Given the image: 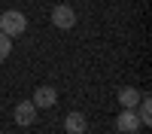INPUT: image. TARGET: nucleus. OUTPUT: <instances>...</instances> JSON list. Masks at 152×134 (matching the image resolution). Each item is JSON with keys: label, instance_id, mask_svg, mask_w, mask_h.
<instances>
[{"label": "nucleus", "instance_id": "7ed1b4c3", "mask_svg": "<svg viewBox=\"0 0 152 134\" xmlns=\"http://www.w3.org/2000/svg\"><path fill=\"white\" fill-rule=\"evenodd\" d=\"M55 104H58V89H55V85H37L34 107L37 110H49V107H55Z\"/></svg>", "mask_w": 152, "mask_h": 134}, {"label": "nucleus", "instance_id": "423d86ee", "mask_svg": "<svg viewBox=\"0 0 152 134\" xmlns=\"http://www.w3.org/2000/svg\"><path fill=\"white\" fill-rule=\"evenodd\" d=\"M140 92H137L134 89V85H122V89H119V104H122V110H134L137 104H140Z\"/></svg>", "mask_w": 152, "mask_h": 134}, {"label": "nucleus", "instance_id": "20e7f679", "mask_svg": "<svg viewBox=\"0 0 152 134\" xmlns=\"http://www.w3.org/2000/svg\"><path fill=\"white\" fill-rule=\"evenodd\" d=\"M52 24H55L58 31H70L73 24H76L73 6H55V9H52Z\"/></svg>", "mask_w": 152, "mask_h": 134}, {"label": "nucleus", "instance_id": "f257e3e1", "mask_svg": "<svg viewBox=\"0 0 152 134\" xmlns=\"http://www.w3.org/2000/svg\"><path fill=\"white\" fill-rule=\"evenodd\" d=\"M0 31H3L6 37H21L24 31H28V18H24V12L18 9H6V12H0Z\"/></svg>", "mask_w": 152, "mask_h": 134}, {"label": "nucleus", "instance_id": "39448f33", "mask_svg": "<svg viewBox=\"0 0 152 134\" xmlns=\"http://www.w3.org/2000/svg\"><path fill=\"white\" fill-rule=\"evenodd\" d=\"M116 128H119L122 134H137L143 125H140V119H137V113H134V110H122V113H119V119H116Z\"/></svg>", "mask_w": 152, "mask_h": 134}, {"label": "nucleus", "instance_id": "6e6552de", "mask_svg": "<svg viewBox=\"0 0 152 134\" xmlns=\"http://www.w3.org/2000/svg\"><path fill=\"white\" fill-rule=\"evenodd\" d=\"M9 55H12V37H6L0 31V61H6Z\"/></svg>", "mask_w": 152, "mask_h": 134}, {"label": "nucleus", "instance_id": "f03ea898", "mask_svg": "<svg viewBox=\"0 0 152 134\" xmlns=\"http://www.w3.org/2000/svg\"><path fill=\"white\" fill-rule=\"evenodd\" d=\"M12 119H15V125H21V128L34 125V122H37V107H34V101H18L15 107H12Z\"/></svg>", "mask_w": 152, "mask_h": 134}, {"label": "nucleus", "instance_id": "0eeeda50", "mask_svg": "<svg viewBox=\"0 0 152 134\" xmlns=\"http://www.w3.org/2000/svg\"><path fill=\"white\" fill-rule=\"evenodd\" d=\"M64 128H67V134H85V128H88V122H85V116L82 113H67V119H64Z\"/></svg>", "mask_w": 152, "mask_h": 134}]
</instances>
